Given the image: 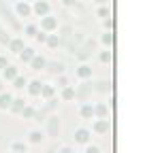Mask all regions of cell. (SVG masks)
<instances>
[{
    "instance_id": "cell-1",
    "label": "cell",
    "mask_w": 143,
    "mask_h": 153,
    "mask_svg": "<svg viewBox=\"0 0 143 153\" xmlns=\"http://www.w3.org/2000/svg\"><path fill=\"white\" fill-rule=\"evenodd\" d=\"M0 13H2L5 15V19H7V22L11 24V28L13 30H22V26H19V22H17V19H15V15H13V11L5 4V0H0Z\"/></svg>"
},
{
    "instance_id": "cell-2",
    "label": "cell",
    "mask_w": 143,
    "mask_h": 153,
    "mask_svg": "<svg viewBox=\"0 0 143 153\" xmlns=\"http://www.w3.org/2000/svg\"><path fill=\"white\" fill-rule=\"evenodd\" d=\"M11 104V96H2V98H0V108H7Z\"/></svg>"
},
{
    "instance_id": "cell-3",
    "label": "cell",
    "mask_w": 143,
    "mask_h": 153,
    "mask_svg": "<svg viewBox=\"0 0 143 153\" xmlns=\"http://www.w3.org/2000/svg\"><path fill=\"white\" fill-rule=\"evenodd\" d=\"M0 43H11V41H9V36L5 34V30H2V28H0Z\"/></svg>"
},
{
    "instance_id": "cell-4",
    "label": "cell",
    "mask_w": 143,
    "mask_h": 153,
    "mask_svg": "<svg viewBox=\"0 0 143 153\" xmlns=\"http://www.w3.org/2000/svg\"><path fill=\"white\" fill-rule=\"evenodd\" d=\"M32 57V49H24V53H22V60H30Z\"/></svg>"
},
{
    "instance_id": "cell-5",
    "label": "cell",
    "mask_w": 143,
    "mask_h": 153,
    "mask_svg": "<svg viewBox=\"0 0 143 153\" xmlns=\"http://www.w3.org/2000/svg\"><path fill=\"white\" fill-rule=\"evenodd\" d=\"M38 85H41V83H32L30 91H32V94H38V91H41V87H38Z\"/></svg>"
},
{
    "instance_id": "cell-6",
    "label": "cell",
    "mask_w": 143,
    "mask_h": 153,
    "mask_svg": "<svg viewBox=\"0 0 143 153\" xmlns=\"http://www.w3.org/2000/svg\"><path fill=\"white\" fill-rule=\"evenodd\" d=\"M41 11H47V7L43 2H36V13H41Z\"/></svg>"
},
{
    "instance_id": "cell-7",
    "label": "cell",
    "mask_w": 143,
    "mask_h": 153,
    "mask_svg": "<svg viewBox=\"0 0 143 153\" xmlns=\"http://www.w3.org/2000/svg\"><path fill=\"white\" fill-rule=\"evenodd\" d=\"M19 13H24V15H28L30 11H28V7H26V4H19Z\"/></svg>"
},
{
    "instance_id": "cell-8",
    "label": "cell",
    "mask_w": 143,
    "mask_h": 153,
    "mask_svg": "<svg viewBox=\"0 0 143 153\" xmlns=\"http://www.w3.org/2000/svg\"><path fill=\"white\" fill-rule=\"evenodd\" d=\"M11 47H13L15 51H19V49H22V43H19V41H15V43H11Z\"/></svg>"
},
{
    "instance_id": "cell-9",
    "label": "cell",
    "mask_w": 143,
    "mask_h": 153,
    "mask_svg": "<svg viewBox=\"0 0 143 153\" xmlns=\"http://www.w3.org/2000/svg\"><path fill=\"white\" fill-rule=\"evenodd\" d=\"M7 76H9V79H13V76H15V68H9V70H7Z\"/></svg>"
},
{
    "instance_id": "cell-10",
    "label": "cell",
    "mask_w": 143,
    "mask_h": 153,
    "mask_svg": "<svg viewBox=\"0 0 143 153\" xmlns=\"http://www.w3.org/2000/svg\"><path fill=\"white\" fill-rule=\"evenodd\" d=\"M0 89H2V85H0Z\"/></svg>"
}]
</instances>
